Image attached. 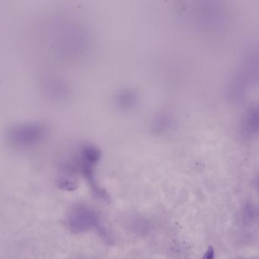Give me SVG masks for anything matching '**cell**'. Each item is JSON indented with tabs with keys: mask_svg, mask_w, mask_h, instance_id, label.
<instances>
[{
	"mask_svg": "<svg viewBox=\"0 0 259 259\" xmlns=\"http://www.w3.org/2000/svg\"><path fill=\"white\" fill-rule=\"evenodd\" d=\"M67 226L74 233H81L89 230H103L101 216L98 212L87 204L73 206L67 215Z\"/></svg>",
	"mask_w": 259,
	"mask_h": 259,
	"instance_id": "cell-1",
	"label": "cell"
},
{
	"mask_svg": "<svg viewBox=\"0 0 259 259\" xmlns=\"http://www.w3.org/2000/svg\"><path fill=\"white\" fill-rule=\"evenodd\" d=\"M83 161L81 164V172L84 178L87 180L88 183L90 185L94 194L99 198L104 200H108L109 196L107 192L101 186L97 183L94 174V166L98 162L100 157V154L95 148H86L83 152Z\"/></svg>",
	"mask_w": 259,
	"mask_h": 259,
	"instance_id": "cell-2",
	"label": "cell"
},
{
	"mask_svg": "<svg viewBox=\"0 0 259 259\" xmlns=\"http://www.w3.org/2000/svg\"><path fill=\"white\" fill-rule=\"evenodd\" d=\"M45 136V130L40 126H22L12 133V141L24 147L40 141Z\"/></svg>",
	"mask_w": 259,
	"mask_h": 259,
	"instance_id": "cell-3",
	"label": "cell"
},
{
	"mask_svg": "<svg viewBox=\"0 0 259 259\" xmlns=\"http://www.w3.org/2000/svg\"><path fill=\"white\" fill-rule=\"evenodd\" d=\"M242 133L251 137L259 133V105L251 106L246 111L242 124Z\"/></svg>",
	"mask_w": 259,
	"mask_h": 259,
	"instance_id": "cell-4",
	"label": "cell"
},
{
	"mask_svg": "<svg viewBox=\"0 0 259 259\" xmlns=\"http://www.w3.org/2000/svg\"><path fill=\"white\" fill-rule=\"evenodd\" d=\"M57 185L60 189L67 191H74L78 187V185L74 180L68 178L60 179L59 180Z\"/></svg>",
	"mask_w": 259,
	"mask_h": 259,
	"instance_id": "cell-5",
	"label": "cell"
},
{
	"mask_svg": "<svg viewBox=\"0 0 259 259\" xmlns=\"http://www.w3.org/2000/svg\"><path fill=\"white\" fill-rule=\"evenodd\" d=\"M213 257H214V250L213 247L210 245L201 259H213Z\"/></svg>",
	"mask_w": 259,
	"mask_h": 259,
	"instance_id": "cell-6",
	"label": "cell"
}]
</instances>
